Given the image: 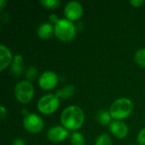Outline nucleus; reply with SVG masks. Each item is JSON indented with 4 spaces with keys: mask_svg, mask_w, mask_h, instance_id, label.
<instances>
[{
    "mask_svg": "<svg viewBox=\"0 0 145 145\" xmlns=\"http://www.w3.org/2000/svg\"><path fill=\"white\" fill-rule=\"evenodd\" d=\"M85 115L83 110L76 105L66 107L61 113L60 121L62 126L68 131H76L84 123Z\"/></svg>",
    "mask_w": 145,
    "mask_h": 145,
    "instance_id": "1",
    "label": "nucleus"
},
{
    "mask_svg": "<svg viewBox=\"0 0 145 145\" xmlns=\"http://www.w3.org/2000/svg\"><path fill=\"white\" fill-rule=\"evenodd\" d=\"M133 110V103L127 98H120L115 100L110 108V113L112 119L122 121L131 116Z\"/></svg>",
    "mask_w": 145,
    "mask_h": 145,
    "instance_id": "2",
    "label": "nucleus"
},
{
    "mask_svg": "<svg viewBox=\"0 0 145 145\" xmlns=\"http://www.w3.org/2000/svg\"><path fill=\"white\" fill-rule=\"evenodd\" d=\"M76 34V25L67 19H60L54 25V35L62 42H71L75 38Z\"/></svg>",
    "mask_w": 145,
    "mask_h": 145,
    "instance_id": "3",
    "label": "nucleus"
},
{
    "mask_svg": "<svg viewBox=\"0 0 145 145\" xmlns=\"http://www.w3.org/2000/svg\"><path fill=\"white\" fill-rule=\"evenodd\" d=\"M34 87L32 83L27 80L18 82L14 87V95L16 99L23 105L29 104L34 96Z\"/></svg>",
    "mask_w": 145,
    "mask_h": 145,
    "instance_id": "4",
    "label": "nucleus"
},
{
    "mask_svg": "<svg viewBox=\"0 0 145 145\" xmlns=\"http://www.w3.org/2000/svg\"><path fill=\"white\" fill-rule=\"evenodd\" d=\"M59 99L55 93L45 94L37 102V110L43 115H51L54 113L59 107Z\"/></svg>",
    "mask_w": 145,
    "mask_h": 145,
    "instance_id": "5",
    "label": "nucleus"
},
{
    "mask_svg": "<svg viewBox=\"0 0 145 145\" xmlns=\"http://www.w3.org/2000/svg\"><path fill=\"white\" fill-rule=\"evenodd\" d=\"M23 126L26 131L31 133H37L43 130L44 122L42 118L37 114L29 113L24 117Z\"/></svg>",
    "mask_w": 145,
    "mask_h": 145,
    "instance_id": "6",
    "label": "nucleus"
},
{
    "mask_svg": "<svg viewBox=\"0 0 145 145\" xmlns=\"http://www.w3.org/2000/svg\"><path fill=\"white\" fill-rule=\"evenodd\" d=\"M59 82V77L57 74L52 71H44L38 78L39 87L45 91H50L55 88Z\"/></svg>",
    "mask_w": 145,
    "mask_h": 145,
    "instance_id": "7",
    "label": "nucleus"
},
{
    "mask_svg": "<svg viewBox=\"0 0 145 145\" xmlns=\"http://www.w3.org/2000/svg\"><path fill=\"white\" fill-rule=\"evenodd\" d=\"M65 15L67 20L71 21H75L79 20L83 14V8L79 2L71 1L66 3L64 9Z\"/></svg>",
    "mask_w": 145,
    "mask_h": 145,
    "instance_id": "8",
    "label": "nucleus"
},
{
    "mask_svg": "<svg viewBox=\"0 0 145 145\" xmlns=\"http://www.w3.org/2000/svg\"><path fill=\"white\" fill-rule=\"evenodd\" d=\"M69 135V131L63 126L52 127L47 132V138L50 142L60 143L67 138Z\"/></svg>",
    "mask_w": 145,
    "mask_h": 145,
    "instance_id": "9",
    "label": "nucleus"
},
{
    "mask_svg": "<svg viewBox=\"0 0 145 145\" xmlns=\"http://www.w3.org/2000/svg\"><path fill=\"white\" fill-rule=\"evenodd\" d=\"M110 131L112 135L117 138H125L129 133L127 125L122 121L114 120L109 126Z\"/></svg>",
    "mask_w": 145,
    "mask_h": 145,
    "instance_id": "10",
    "label": "nucleus"
},
{
    "mask_svg": "<svg viewBox=\"0 0 145 145\" xmlns=\"http://www.w3.org/2000/svg\"><path fill=\"white\" fill-rule=\"evenodd\" d=\"M14 59L11 51L5 45H0V71H4L9 65L12 64Z\"/></svg>",
    "mask_w": 145,
    "mask_h": 145,
    "instance_id": "11",
    "label": "nucleus"
},
{
    "mask_svg": "<svg viewBox=\"0 0 145 145\" xmlns=\"http://www.w3.org/2000/svg\"><path fill=\"white\" fill-rule=\"evenodd\" d=\"M54 33V26L48 22L42 23L37 28V36L41 39H48Z\"/></svg>",
    "mask_w": 145,
    "mask_h": 145,
    "instance_id": "12",
    "label": "nucleus"
},
{
    "mask_svg": "<svg viewBox=\"0 0 145 145\" xmlns=\"http://www.w3.org/2000/svg\"><path fill=\"white\" fill-rule=\"evenodd\" d=\"M23 57L21 54H17L14 56L12 64L10 65L11 73L14 76H20L23 71Z\"/></svg>",
    "mask_w": 145,
    "mask_h": 145,
    "instance_id": "13",
    "label": "nucleus"
},
{
    "mask_svg": "<svg viewBox=\"0 0 145 145\" xmlns=\"http://www.w3.org/2000/svg\"><path fill=\"white\" fill-rule=\"evenodd\" d=\"M76 89L75 87L72 85H66L63 88L57 90L55 93V95L59 98V99H69L71 97L73 96V94L75 93Z\"/></svg>",
    "mask_w": 145,
    "mask_h": 145,
    "instance_id": "14",
    "label": "nucleus"
},
{
    "mask_svg": "<svg viewBox=\"0 0 145 145\" xmlns=\"http://www.w3.org/2000/svg\"><path fill=\"white\" fill-rule=\"evenodd\" d=\"M97 121L99 124L103 125V126H107L112 122L111 120H112V117L110 116V111L106 110H101L98 112L97 114Z\"/></svg>",
    "mask_w": 145,
    "mask_h": 145,
    "instance_id": "15",
    "label": "nucleus"
},
{
    "mask_svg": "<svg viewBox=\"0 0 145 145\" xmlns=\"http://www.w3.org/2000/svg\"><path fill=\"white\" fill-rule=\"evenodd\" d=\"M70 141L71 145H85V138L84 136L78 132H74L71 137Z\"/></svg>",
    "mask_w": 145,
    "mask_h": 145,
    "instance_id": "16",
    "label": "nucleus"
},
{
    "mask_svg": "<svg viewBox=\"0 0 145 145\" xmlns=\"http://www.w3.org/2000/svg\"><path fill=\"white\" fill-rule=\"evenodd\" d=\"M134 60L138 65L145 68V48H140L135 53Z\"/></svg>",
    "mask_w": 145,
    "mask_h": 145,
    "instance_id": "17",
    "label": "nucleus"
},
{
    "mask_svg": "<svg viewBox=\"0 0 145 145\" xmlns=\"http://www.w3.org/2000/svg\"><path fill=\"white\" fill-rule=\"evenodd\" d=\"M112 141L110 137L107 133H102L97 137L94 145H111Z\"/></svg>",
    "mask_w": 145,
    "mask_h": 145,
    "instance_id": "18",
    "label": "nucleus"
},
{
    "mask_svg": "<svg viewBox=\"0 0 145 145\" xmlns=\"http://www.w3.org/2000/svg\"><path fill=\"white\" fill-rule=\"evenodd\" d=\"M40 3L47 8H56L59 6L60 1L59 0H42Z\"/></svg>",
    "mask_w": 145,
    "mask_h": 145,
    "instance_id": "19",
    "label": "nucleus"
},
{
    "mask_svg": "<svg viewBox=\"0 0 145 145\" xmlns=\"http://www.w3.org/2000/svg\"><path fill=\"white\" fill-rule=\"evenodd\" d=\"M37 74H38V71H37V69L36 67H33V66H30L26 72H25V77L27 79V81L29 82H31L33 81L37 76Z\"/></svg>",
    "mask_w": 145,
    "mask_h": 145,
    "instance_id": "20",
    "label": "nucleus"
},
{
    "mask_svg": "<svg viewBox=\"0 0 145 145\" xmlns=\"http://www.w3.org/2000/svg\"><path fill=\"white\" fill-rule=\"evenodd\" d=\"M138 143L139 145H145V127L139 132L138 135Z\"/></svg>",
    "mask_w": 145,
    "mask_h": 145,
    "instance_id": "21",
    "label": "nucleus"
},
{
    "mask_svg": "<svg viewBox=\"0 0 145 145\" xmlns=\"http://www.w3.org/2000/svg\"><path fill=\"white\" fill-rule=\"evenodd\" d=\"M48 19H49V21H50V23L51 24H56L60 19H59V17H58V15L57 14H50L49 15V17H48Z\"/></svg>",
    "mask_w": 145,
    "mask_h": 145,
    "instance_id": "22",
    "label": "nucleus"
},
{
    "mask_svg": "<svg viewBox=\"0 0 145 145\" xmlns=\"http://www.w3.org/2000/svg\"><path fill=\"white\" fill-rule=\"evenodd\" d=\"M130 3L133 7L138 8V7H141L144 3V1H143V0H132V1H130Z\"/></svg>",
    "mask_w": 145,
    "mask_h": 145,
    "instance_id": "23",
    "label": "nucleus"
},
{
    "mask_svg": "<svg viewBox=\"0 0 145 145\" xmlns=\"http://www.w3.org/2000/svg\"><path fill=\"white\" fill-rule=\"evenodd\" d=\"M12 145H25V142L22 138H15L13 141Z\"/></svg>",
    "mask_w": 145,
    "mask_h": 145,
    "instance_id": "24",
    "label": "nucleus"
},
{
    "mask_svg": "<svg viewBox=\"0 0 145 145\" xmlns=\"http://www.w3.org/2000/svg\"><path fill=\"white\" fill-rule=\"evenodd\" d=\"M0 110H1V119H3L7 116V110L4 106H1Z\"/></svg>",
    "mask_w": 145,
    "mask_h": 145,
    "instance_id": "25",
    "label": "nucleus"
},
{
    "mask_svg": "<svg viewBox=\"0 0 145 145\" xmlns=\"http://www.w3.org/2000/svg\"><path fill=\"white\" fill-rule=\"evenodd\" d=\"M5 3H7V2L6 1H0V8H1V9H3V8H4V4Z\"/></svg>",
    "mask_w": 145,
    "mask_h": 145,
    "instance_id": "26",
    "label": "nucleus"
},
{
    "mask_svg": "<svg viewBox=\"0 0 145 145\" xmlns=\"http://www.w3.org/2000/svg\"><path fill=\"white\" fill-rule=\"evenodd\" d=\"M132 145H134V144H132Z\"/></svg>",
    "mask_w": 145,
    "mask_h": 145,
    "instance_id": "27",
    "label": "nucleus"
}]
</instances>
